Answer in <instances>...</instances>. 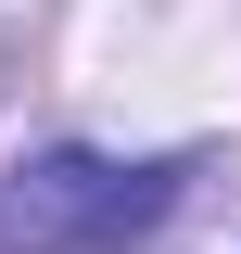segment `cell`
Returning <instances> with one entry per match:
<instances>
[{
    "mask_svg": "<svg viewBox=\"0 0 241 254\" xmlns=\"http://www.w3.org/2000/svg\"><path fill=\"white\" fill-rule=\"evenodd\" d=\"M190 165L178 153H89V140H38L0 165V254H140L152 229L178 216Z\"/></svg>",
    "mask_w": 241,
    "mask_h": 254,
    "instance_id": "1",
    "label": "cell"
}]
</instances>
